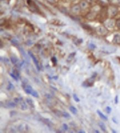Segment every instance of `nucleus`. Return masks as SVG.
<instances>
[{
	"mask_svg": "<svg viewBox=\"0 0 120 133\" xmlns=\"http://www.w3.org/2000/svg\"><path fill=\"white\" fill-rule=\"evenodd\" d=\"M21 109L23 110V111H25V110L27 109V106L25 103V102H22V103H21Z\"/></svg>",
	"mask_w": 120,
	"mask_h": 133,
	"instance_id": "15",
	"label": "nucleus"
},
{
	"mask_svg": "<svg viewBox=\"0 0 120 133\" xmlns=\"http://www.w3.org/2000/svg\"><path fill=\"white\" fill-rule=\"evenodd\" d=\"M24 91H25V92L27 93V94H32V93L33 92V88L30 85H27L26 86L25 88H24Z\"/></svg>",
	"mask_w": 120,
	"mask_h": 133,
	"instance_id": "6",
	"label": "nucleus"
},
{
	"mask_svg": "<svg viewBox=\"0 0 120 133\" xmlns=\"http://www.w3.org/2000/svg\"><path fill=\"white\" fill-rule=\"evenodd\" d=\"M13 73L14 75H15L18 78L19 77V72L17 69H13Z\"/></svg>",
	"mask_w": 120,
	"mask_h": 133,
	"instance_id": "19",
	"label": "nucleus"
},
{
	"mask_svg": "<svg viewBox=\"0 0 120 133\" xmlns=\"http://www.w3.org/2000/svg\"><path fill=\"white\" fill-rule=\"evenodd\" d=\"M7 105L10 108H15L16 107V103L15 102H10L7 104Z\"/></svg>",
	"mask_w": 120,
	"mask_h": 133,
	"instance_id": "13",
	"label": "nucleus"
},
{
	"mask_svg": "<svg viewBox=\"0 0 120 133\" xmlns=\"http://www.w3.org/2000/svg\"><path fill=\"white\" fill-rule=\"evenodd\" d=\"M117 13V8L114 7H111L109 8V13L111 15V16H114L116 15V13Z\"/></svg>",
	"mask_w": 120,
	"mask_h": 133,
	"instance_id": "5",
	"label": "nucleus"
},
{
	"mask_svg": "<svg viewBox=\"0 0 120 133\" xmlns=\"http://www.w3.org/2000/svg\"><path fill=\"white\" fill-rule=\"evenodd\" d=\"M118 102V96H116V97H115V103L117 104Z\"/></svg>",
	"mask_w": 120,
	"mask_h": 133,
	"instance_id": "30",
	"label": "nucleus"
},
{
	"mask_svg": "<svg viewBox=\"0 0 120 133\" xmlns=\"http://www.w3.org/2000/svg\"><path fill=\"white\" fill-rule=\"evenodd\" d=\"M11 61L13 64H16L17 61H18V59L15 57H11Z\"/></svg>",
	"mask_w": 120,
	"mask_h": 133,
	"instance_id": "18",
	"label": "nucleus"
},
{
	"mask_svg": "<svg viewBox=\"0 0 120 133\" xmlns=\"http://www.w3.org/2000/svg\"><path fill=\"white\" fill-rule=\"evenodd\" d=\"M89 48L91 49H93L96 48V46H95V45L94 44H90L89 45Z\"/></svg>",
	"mask_w": 120,
	"mask_h": 133,
	"instance_id": "27",
	"label": "nucleus"
},
{
	"mask_svg": "<svg viewBox=\"0 0 120 133\" xmlns=\"http://www.w3.org/2000/svg\"><path fill=\"white\" fill-rule=\"evenodd\" d=\"M114 41L116 43H120V35L116 34L114 36Z\"/></svg>",
	"mask_w": 120,
	"mask_h": 133,
	"instance_id": "7",
	"label": "nucleus"
},
{
	"mask_svg": "<svg viewBox=\"0 0 120 133\" xmlns=\"http://www.w3.org/2000/svg\"><path fill=\"white\" fill-rule=\"evenodd\" d=\"M101 51L104 53L110 54L111 53H114V52L116 51V48L112 46H103L101 47Z\"/></svg>",
	"mask_w": 120,
	"mask_h": 133,
	"instance_id": "1",
	"label": "nucleus"
},
{
	"mask_svg": "<svg viewBox=\"0 0 120 133\" xmlns=\"http://www.w3.org/2000/svg\"><path fill=\"white\" fill-rule=\"evenodd\" d=\"M7 88L8 90H12V89H13L14 86H13V84H12L11 82H9V83H8V85L7 87Z\"/></svg>",
	"mask_w": 120,
	"mask_h": 133,
	"instance_id": "17",
	"label": "nucleus"
},
{
	"mask_svg": "<svg viewBox=\"0 0 120 133\" xmlns=\"http://www.w3.org/2000/svg\"><path fill=\"white\" fill-rule=\"evenodd\" d=\"M116 26H117V27L119 28H120V20H119L116 21Z\"/></svg>",
	"mask_w": 120,
	"mask_h": 133,
	"instance_id": "29",
	"label": "nucleus"
},
{
	"mask_svg": "<svg viewBox=\"0 0 120 133\" xmlns=\"http://www.w3.org/2000/svg\"><path fill=\"white\" fill-rule=\"evenodd\" d=\"M113 2L115 3H119L120 2V0H113Z\"/></svg>",
	"mask_w": 120,
	"mask_h": 133,
	"instance_id": "31",
	"label": "nucleus"
},
{
	"mask_svg": "<svg viewBox=\"0 0 120 133\" xmlns=\"http://www.w3.org/2000/svg\"><path fill=\"white\" fill-rule=\"evenodd\" d=\"M31 94H32V96H33V97H34L38 98L39 97L38 93H37V91H34V90L33 91V92H32V93Z\"/></svg>",
	"mask_w": 120,
	"mask_h": 133,
	"instance_id": "21",
	"label": "nucleus"
},
{
	"mask_svg": "<svg viewBox=\"0 0 120 133\" xmlns=\"http://www.w3.org/2000/svg\"><path fill=\"white\" fill-rule=\"evenodd\" d=\"M79 133H84L85 132H84V131H82H82H80V132H79Z\"/></svg>",
	"mask_w": 120,
	"mask_h": 133,
	"instance_id": "33",
	"label": "nucleus"
},
{
	"mask_svg": "<svg viewBox=\"0 0 120 133\" xmlns=\"http://www.w3.org/2000/svg\"><path fill=\"white\" fill-rule=\"evenodd\" d=\"M69 110L71 111V112L74 114H76L77 113V110L75 107L74 106H70L69 107Z\"/></svg>",
	"mask_w": 120,
	"mask_h": 133,
	"instance_id": "11",
	"label": "nucleus"
},
{
	"mask_svg": "<svg viewBox=\"0 0 120 133\" xmlns=\"http://www.w3.org/2000/svg\"><path fill=\"white\" fill-rule=\"evenodd\" d=\"M26 102L29 105L30 107H31L32 108H34V103H33L32 99H31V98H27V99H26Z\"/></svg>",
	"mask_w": 120,
	"mask_h": 133,
	"instance_id": "10",
	"label": "nucleus"
},
{
	"mask_svg": "<svg viewBox=\"0 0 120 133\" xmlns=\"http://www.w3.org/2000/svg\"><path fill=\"white\" fill-rule=\"evenodd\" d=\"M55 114L56 115H58V116H59V117H63L62 116V112L61 111H55Z\"/></svg>",
	"mask_w": 120,
	"mask_h": 133,
	"instance_id": "23",
	"label": "nucleus"
},
{
	"mask_svg": "<svg viewBox=\"0 0 120 133\" xmlns=\"http://www.w3.org/2000/svg\"><path fill=\"white\" fill-rule=\"evenodd\" d=\"M111 111H112V109H111L110 107H107L106 108V111L107 113H110Z\"/></svg>",
	"mask_w": 120,
	"mask_h": 133,
	"instance_id": "24",
	"label": "nucleus"
},
{
	"mask_svg": "<svg viewBox=\"0 0 120 133\" xmlns=\"http://www.w3.org/2000/svg\"><path fill=\"white\" fill-rule=\"evenodd\" d=\"M97 112H98V114L99 115V116H100V118H101V119H102L105 120H107V119H108V118H107V117L106 116V115H104V114L101 112H100V111H98H98H97Z\"/></svg>",
	"mask_w": 120,
	"mask_h": 133,
	"instance_id": "9",
	"label": "nucleus"
},
{
	"mask_svg": "<svg viewBox=\"0 0 120 133\" xmlns=\"http://www.w3.org/2000/svg\"><path fill=\"white\" fill-rule=\"evenodd\" d=\"M80 7L83 9H85V8H87V3L86 2V1H82V2L80 3Z\"/></svg>",
	"mask_w": 120,
	"mask_h": 133,
	"instance_id": "14",
	"label": "nucleus"
},
{
	"mask_svg": "<svg viewBox=\"0 0 120 133\" xmlns=\"http://www.w3.org/2000/svg\"><path fill=\"white\" fill-rule=\"evenodd\" d=\"M98 126H99L100 129H101L103 132H106V127L105 124H104L103 122H98Z\"/></svg>",
	"mask_w": 120,
	"mask_h": 133,
	"instance_id": "8",
	"label": "nucleus"
},
{
	"mask_svg": "<svg viewBox=\"0 0 120 133\" xmlns=\"http://www.w3.org/2000/svg\"><path fill=\"white\" fill-rule=\"evenodd\" d=\"M63 129H64L65 130H67L68 129V126L66 124H63Z\"/></svg>",
	"mask_w": 120,
	"mask_h": 133,
	"instance_id": "26",
	"label": "nucleus"
},
{
	"mask_svg": "<svg viewBox=\"0 0 120 133\" xmlns=\"http://www.w3.org/2000/svg\"><path fill=\"white\" fill-rule=\"evenodd\" d=\"M73 98H74V99L75 100V102H80V99H79V97H77V96L76 94H73Z\"/></svg>",
	"mask_w": 120,
	"mask_h": 133,
	"instance_id": "22",
	"label": "nucleus"
},
{
	"mask_svg": "<svg viewBox=\"0 0 120 133\" xmlns=\"http://www.w3.org/2000/svg\"><path fill=\"white\" fill-rule=\"evenodd\" d=\"M28 54H29V55L30 56L32 57V60H33V61H34L35 65H36V67H37V69H38V70H40V67L39 66V63L38 60H37V59L36 58V57L34 56V55H33V54L32 52H31V51H28Z\"/></svg>",
	"mask_w": 120,
	"mask_h": 133,
	"instance_id": "3",
	"label": "nucleus"
},
{
	"mask_svg": "<svg viewBox=\"0 0 120 133\" xmlns=\"http://www.w3.org/2000/svg\"><path fill=\"white\" fill-rule=\"evenodd\" d=\"M95 0H87L88 2H94Z\"/></svg>",
	"mask_w": 120,
	"mask_h": 133,
	"instance_id": "32",
	"label": "nucleus"
},
{
	"mask_svg": "<svg viewBox=\"0 0 120 133\" xmlns=\"http://www.w3.org/2000/svg\"><path fill=\"white\" fill-rule=\"evenodd\" d=\"M96 31L99 34L101 35V36H105V35H106L107 33H108V31L107 30V29L104 27H98L96 29Z\"/></svg>",
	"mask_w": 120,
	"mask_h": 133,
	"instance_id": "2",
	"label": "nucleus"
},
{
	"mask_svg": "<svg viewBox=\"0 0 120 133\" xmlns=\"http://www.w3.org/2000/svg\"><path fill=\"white\" fill-rule=\"evenodd\" d=\"M62 116L65 118H69L70 115L68 113L66 112H63L62 113Z\"/></svg>",
	"mask_w": 120,
	"mask_h": 133,
	"instance_id": "20",
	"label": "nucleus"
},
{
	"mask_svg": "<svg viewBox=\"0 0 120 133\" xmlns=\"http://www.w3.org/2000/svg\"><path fill=\"white\" fill-rule=\"evenodd\" d=\"M43 122H44V123L46 124L47 125H52V124H53V123L50 121V120L48 119L43 118Z\"/></svg>",
	"mask_w": 120,
	"mask_h": 133,
	"instance_id": "16",
	"label": "nucleus"
},
{
	"mask_svg": "<svg viewBox=\"0 0 120 133\" xmlns=\"http://www.w3.org/2000/svg\"><path fill=\"white\" fill-rule=\"evenodd\" d=\"M80 11V7L79 6H75L73 8V12L75 13H79Z\"/></svg>",
	"mask_w": 120,
	"mask_h": 133,
	"instance_id": "12",
	"label": "nucleus"
},
{
	"mask_svg": "<svg viewBox=\"0 0 120 133\" xmlns=\"http://www.w3.org/2000/svg\"><path fill=\"white\" fill-rule=\"evenodd\" d=\"M52 62L54 63V64H56V61H57V60H56V59L55 58V57H53L52 58Z\"/></svg>",
	"mask_w": 120,
	"mask_h": 133,
	"instance_id": "28",
	"label": "nucleus"
},
{
	"mask_svg": "<svg viewBox=\"0 0 120 133\" xmlns=\"http://www.w3.org/2000/svg\"><path fill=\"white\" fill-rule=\"evenodd\" d=\"M49 1H51V2H52V1L53 2V1H54V0H49Z\"/></svg>",
	"mask_w": 120,
	"mask_h": 133,
	"instance_id": "34",
	"label": "nucleus"
},
{
	"mask_svg": "<svg viewBox=\"0 0 120 133\" xmlns=\"http://www.w3.org/2000/svg\"><path fill=\"white\" fill-rule=\"evenodd\" d=\"M115 22L112 20H107L105 23L106 27L109 28H114L115 26Z\"/></svg>",
	"mask_w": 120,
	"mask_h": 133,
	"instance_id": "4",
	"label": "nucleus"
},
{
	"mask_svg": "<svg viewBox=\"0 0 120 133\" xmlns=\"http://www.w3.org/2000/svg\"><path fill=\"white\" fill-rule=\"evenodd\" d=\"M10 76L12 77V78H13V79H15V80H18V77H17L15 75H14L13 73H10Z\"/></svg>",
	"mask_w": 120,
	"mask_h": 133,
	"instance_id": "25",
	"label": "nucleus"
}]
</instances>
